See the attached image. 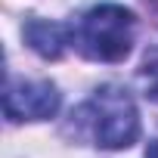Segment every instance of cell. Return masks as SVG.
I'll use <instances>...</instances> for the list:
<instances>
[{"mask_svg": "<svg viewBox=\"0 0 158 158\" xmlns=\"http://www.w3.org/2000/svg\"><path fill=\"white\" fill-rule=\"evenodd\" d=\"M25 44L44 56V59H59L68 47V28L59 22H47V19H31L25 25Z\"/></svg>", "mask_w": 158, "mask_h": 158, "instance_id": "cell-4", "label": "cell"}, {"mask_svg": "<svg viewBox=\"0 0 158 158\" xmlns=\"http://www.w3.org/2000/svg\"><path fill=\"white\" fill-rule=\"evenodd\" d=\"M146 71H152V81H149V87H146V96L152 99V102H158V62H146Z\"/></svg>", "mask_w": 158, "mask_h": 158, "instance_id": "cell-5", "label": "cell"}, {"mask_svg": "<svg viewBox=\"0 0 158 158\" xmlns=\"http://www.w3.org/2000/svg\"><path fill=\"white\" fill-rule=\"evenodd\" d=\"M77 121H84L93 143L102 149H127L136 143L139 136V112L130 99L127 90L121 87H99L93 93V99L87 106L77 109V115H71Z\"/></svg>", "mask_w": 158, "mask_h": 158, "instance_id": "cell-1", "label": "cell"}, {"mask_svg": "<svg viewBox=\"0 0 158 158\" xmlns=\"http://www.w3.org/2000/svg\"><path fill=\"white\" fill-rule=\"evenodd\" d=\"M10 121H44L59 112V90L50 81H10L3 93Z\"/></svg>", "mask_w": 158, "mask_h": 158, "instance_id": "cell-3", "label": "cell"}, {"mask_svg": "<svg viewBox=\"0 0 158 158\" xmlns=\"http://www.w3.org/2000/svg\"><path fill=\"white\" fill-rule=\"evenodd\" d=\"M133 13L118 3L93 6L74 28V44L93 62H121L133 47Z\"/></svg>", "mask_w": 158, "mask_h": 158, "instance_id": "cell-2", "label": "cell"}]
</instances>
